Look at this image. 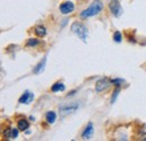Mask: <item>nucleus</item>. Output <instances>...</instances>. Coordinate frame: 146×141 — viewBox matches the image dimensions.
I'll list each match as a JSON object with an SVG mask.
<instances>
[{
	"label": "nucleus",
	"mask_w": 146,
	"mask_h": 141,
	"mask_svg": "<svg viewBox=\"0 0 146 141\" xmlns=\"http://www.w3.org/2000/svg\"><path fill=\"white\" fill-rule=\"evenodd\" d=\"M104 8V3L100 1V0H94L90 5L89 8H87L86 10H83L81 13V17L82 18H88V17H92V16H96L98 15Z\"/></svg>",
	"instance_id": "obj_1"
},
{
	"label": "nucleus",
	"mask_w": 146,
	"mask_h": 141,
	"mask_svg": "<svg viewBox=\"0 0 146 141\" xmlns=\"http://www.w3.org/2000/svg\"><path fill=\"white\" fill-rule=\"evenodd\" d=\"M71 30L75 35H78V37H80V39L82 42H87V36H88V29L84 25H82L81 22H73L71 26Z\"/></svg>",
	"instance_id": "obj_2"
},
{
	"label": "nucleus",
	"mask_w": 146,
	"mask_h": 141,
	"mask_svg": "<svg viewBox=\"0 0 146 141\" xmlns=\"http://www.w3.org/2000/svg\"><path fill=\"white\" fill-rule=\"evenodd\" d=\"M109 9L115 17H119L123 14V8L118 0H109Z\"/></svg>",
	"instance_id": "obj_3"
},
{
	"label": "nucleus",
	"mask_w": 146,
	"mask_h": 141,
	"mask_svg": "<svg viewBox=\"0 0 146 141\" xmlns=\"http://www.w3.org/2000/svg\"><path fill=\"white\" fill-rule=\"evenodd\" d=\"M79 107L78 103H71V104H68V105H63L60 107V114L62 117H65L68 114H71L73 112H75Z\"/></svg>",
	"instance_id": "obj_4"
},
{
	"label": "nucleus",
	"mask_w": 146,
	"mask_h": 141,
	"mask_svg": "<svg viewBox=\"0 0 146 141\" xmlns=\"http://www.w3.org/2000/svg\"><path fill=\"white\" fill-rule=\"evenodd\" d=\"M110 83L111 82H110L108 78H101V80H99L96 83V91L97 92H102V91L107 90V88H109Z\"/></svg>",
	"instance_id": "obj_5"
},
{
	"label": "nucleus",
	"mask_w": 146,
	"mask_h": 141,
	"mask_svg": "<svg viewBox=\"0 0 146 141\" xmlns=\"http://www.w3.org/2000/svg\"><path fill=\"white\" fill-rule=\"evenodd\" d=\"M60 10H61V13L63 15H68V14L72 13L74 10V5L71 1H65L60 6Z\"/></svg>",
	"instance_id": "obj_6"
},
{
	"label": "nucleus",
	"mask_w": 146,
	"mask_h": 141,
	"mask_svg": "<svg viewBox=\"0 0 146 141\" xmlns=\"http://www.w3.org/2000/svg\"><path fill=\"white\" fill-rule=\"evenodd\" d=\"M33 99H34V94L31 93V92H28V91H26V92L20 96L19 103H26V104H28V103L32 102Z\"/></svg>",
	"instance_id": "obj_7"
},
{
	"label": "nucleus",
	"mask_w": 146,
	"mask_h": 141,
	"mask_svg": "<svg viewBox=\"0 0 146 141\" xmlns=\"http://www.w3.org/2000/svg\"><path fill=\"white\" fill-rule=\"evenodd\" d=\"M92 134H93V125H92V123H89L82 133V138L83 139H90Z\"/></svg>",
	"instance_id": "obj_8"
},
{
	"label": "nucleus",
	"mask_w": 146,
	"mask_h": 141,
	"mask_svg": "<svg viewBox=\"0 0 146 141\" xmlns=\"http://www.w3.org/2000/svg\"><path fill=\"white\" fill-rule=\"evenodd\" d=\"M45 65H46V57H44L38 64H37V66L34 69V74H40L43 70H44V69H45Z\"/></svg>",
	"instance_id": "obj_9"
},
{
	"label": "nucleus",
	"mask_w": 146,
	"mask_h": 141,
	"mask_svg": "<svg viewBox=\"0 0 146 141\" xmlns=\"http://www.w3.org/2000/svg\"><path fill=\"white\" fill-rule=\"evenodd\" d=\"M18 128L17 129H15V128H11V129H9L7 132H6V137L8 138V139H16L17 137H18Z\"/></svg>",
	"instance_id": "obj_10"
},
{
	"label": "nucleus",
	"mask_w": 146,
	"mask_h": 141,
	"mask_svg": "<svg viewBox=\"0 0 146 141\" xmlns=\"http://www.w3.org/2000/svg\"><path fill=\"white\" fill-rule=\"evenodd\" d=\"M28 127H29V123L27 122V120L21 119V120H19L18 121L17 128H18L20 131H25V130H27V129H28Z\"/></svg>",
	"instance_id": "obj_11"
},
{
	"label": "nucleus",
	"mask_w": 146,
	"mask_h": 141,
	"mask_svg": "<svg viewBox=\"0 0 146 141\" xmlns=\"http://www.w3.org/2000/svg\"><path fill=\"white\" fill-rule=\"evenodd\" d=\"M55 120H56V114H55V112L53 111H50V112H47L46 113V121L48 122V123H54Z\"/></svg>",
	"instance_id": "obj_12"
},
{
	"label": "nucleus",
	"mask_w": 146,
	"mask_h": 141,
	"mask_svg": "<svg viewBox=\"0 0 146 141\" xmlns=\"http://www.w3.org/2000/svg\"><path fill=\"white\" fill-rule=\"evenodd\" d=\"M35 33H36V35L39 36V37H44V36L46 35V29H45V27H43V26H37L36 28H35Z\"/></svg>",
	"instance_id": "obj_13"
},
{
	"label": "nucleus",
	"mask_w": 146,
	"mask_h": 141,
	"mask_svg": "<svg viewBox=\"0 0 146 141\" xmlns=\"http://www.w3.org/2000/svg\"><path fill=\"white\" fill-rule=\"evenodd\" d=\"M65 86L63 83H55L52 86V92H60V91H64Z\"/></svg>",
	"instance_id": "obj_14"
},
{
	"label": "nucleus",
	"mask_w": 146,
	"mask_h": 141,
	"mask_svg": "<svg viewBox=\"0 0 146 141\" xmlns=\"http://www.w3.org/2000/svg\"><path fill=\"white\" fill-rule=\"evenodd\" d=\"M39 44V42L37 40V39H34V38H31V39H28V42H27V46H36Z\"/></svg>",
	"instance_id": "obj_15"
},
{
	"label": "nucleus",
	"mask_w": 146,
	"mask_h": 141,
	"mask_svg": "<svg viewBox=\"0 0 146 141\" xmlns=\"http://www.w3.org/2000/svg\"><path fill=\"white\" fill-rule=\"evenodd\" d=\"M119 91H120L119 88H117L115 90V92H113V94H112V96H111V103H113V102L116 101V99H117V96H118V94H119Z\"/></svg>",
	"instance_id": "obj_16"
},
{
	"label": "nucleus",
	"mask_w": 146,
	"mask_h": 141,
	"mask_svg": "<svg viewBox=\"0 0 146 141\" xmlns=\"http://www.w3.org/2000/svg\"><path fill=\"white\" fill-rule=\"evenodd\" d=\"M113 39H115V42L119 43V42L121 40V34H120L119 32H116V33L113 34Z\"/></svg>",
	"instance_id": "obj_17"
},
{
	"label": "nucleus",
	"mask_w": 146,
	"mask_h": 141,
	"mask_svg": "<svg viewBox=\"0 0 146 141\" xmlns=\"http://www.w3.org/2000/svg\"><path fill=\"white\" fill-rule=\"evenodd\" d=\"M111 83H113L115 85L119 86V85H120V83H124V80H121V78H116V80H112V81H111Z\"/></svg>",
	"instance_id": "obj_18"
}]
</instances>
